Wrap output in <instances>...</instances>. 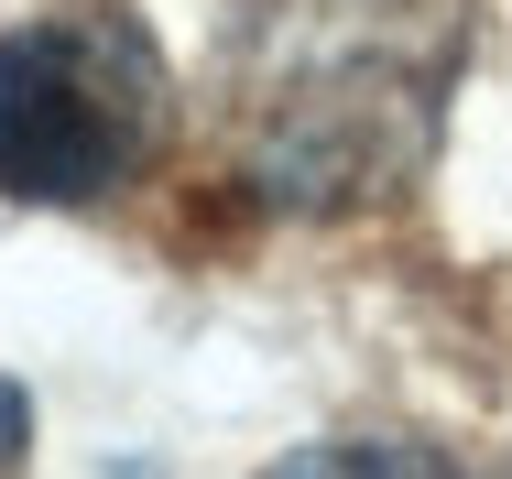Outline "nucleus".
<instances>
[{
  "instance_id": "obj_2",
  "label": "nucleus",
  "mask_w": 512,
  "mask_h": 479,
  "mask_svg": "<svg viewBox=\"0 0 512 479\" xmlns=\"http://www.w3.org/2000/svg\"><path fill=\"white\" fill-rule=\"evenodd\" d=\"M262 479H436V458H414L393 436H349V447H295L284 469H262Z\"/></svg>"
},
{
  "instance_id": "obj_1",
  "label": "nucleus",
  "mask_w": 512,
  "mask_h": 479,
  "mask_svg": "<svg viewBox=\"0 0 512 479\" xmlns=\"http://www.w3.org/2000/svg\"><path fill=\"white\" fill-rule=\"evenodd\" d=\"M164 142V55L120 0H55L0 33V196L99 207Z\"/></svg>"
}]
</instances>
